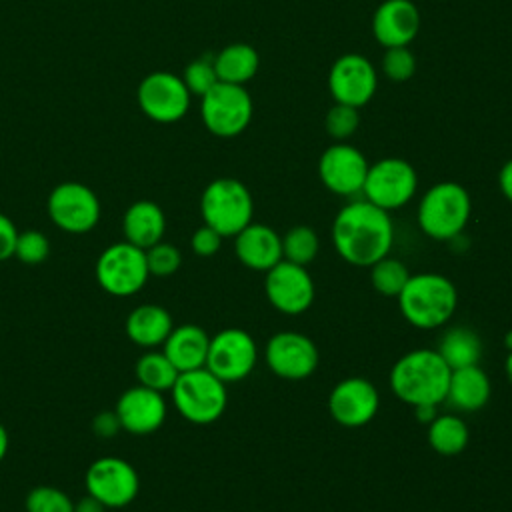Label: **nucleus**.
I'll list each match as a JSON object with an SVG mask.
<instances>
[{
    "instance_id": "1",
    "label": "nucleus",
    "mask_w": 512,
    "mask_h": 512,
    "mask_svg": "<svg viewBox=\"0 0 512 512\" xmlns=\"http://www.w3.org/2000/svg\"><path fill=\"white\" fill-rule=\"evenodd\" d=\"M332 242L348 264L370 268L388 256L394 242V226L386 210L368 200H354L336 214Z\"/></svg>"
},
{
    "instance_id": "2",
    "label": "nucleus",
    "mask_w": 512,
    "mask_h": 512,
    "mask_svg": "<svg viewBox=\"0 0 512 512\" xmlns=\"http://www.w3.org/2000/svg\"><path fill=\"white\" fill-rule=\"evenodd\" d=\"M450 368L436 350L418 348L400 356L390 370L392 392L410 406L446 400Z\"/></svg>"
},
{
    "instance_id": "3",
    "label": "nucleus",
    "mask_w": 512,
    "mask_h": 512,
    "mask_svg": "<svg viewBox=\"0 0 512 512\" xmlns=\"http://www.w3.org/2000/svg\"><path fill=\"white\" fill-rule=\"evenodd\" d=\"M402 316L416 328H438L446 324L458 306V292L452 280L426 272L410 276L398 294Z\"/></svg>"
},
{
    "instance_id": "4",
    "label": "nucleus",
    "mask_w": 512,
    "mask_h": 512,
    "mask_svg": "<svg viewBox=\"0 0 512 512\" xmlns=\"http://www.w3.org/2000/svg\"><path fill=\"white\" fill-rule=\"evenodd\" d=\"M470 196L456 182H440L426 190L418 206V226L434 240H452L468 224Z\"/></svg>"
},
{
    "instance_id": "5",
    "label": "nucleus",
    "mask_w": 512,
    "mask_h": 512,
    "mask_svg": "<svg viewBox=\"0 0 512 512\" xmlns=\"http://www.w3.org/2000/svg\"><path fill=\"white\" fill-rule=\"evenodd\" d=\"M200 212L204 224L214 228L222 238L236 236L252 222V194L236 178H216L202 192Z\"/></svg>"
},
{
    "instance_id": "6",
    "label": "nucleus",
    "mask_w": 512,
    "mask_h": 512,
    "mask_svg": "<svg viewBox=\"0 0 512 512\" xmlns=\"http://www.w3.org/2000/svg\"><path fill=\"white\" fill-rule=\"evenodd\" d=\"M170 394L180 416L192 424H210L218 420L228 402L226 384L206 366L180 372Z\"/></svg>"
},
{
    "instance_id": "7",
    "label": "nucleus",
    "mask_w": 512,
    "mask_h": 512,
    "mask_svg": "<svg viewBox=\"0 0 512 512\" xmlns=\"http://www.w3.org/2000/svg\"><path fill=\"white\" fill-rule=\"evenodd\" d=\"M146 252L126 240L110 244L96 260V280L112 296H132L148 282Z\"/></svg>"
},
{
    "instance_id": "8",
    "label": "nucleus",
    "mask_w": 512,
    "mask_h": 512,
    "mask_svg": "<svg viewBox=\"0 0 512 512\" xmlns=\"http://www.w3.org/2000/svg\"><path fill=\"white\" fill-rule=\"evenodd\" d=\"M200 98L202 122L212 134L232 138L248 128L252 120V98L244 86L218 80Z\"/></svg>"
},
{
    "instance_id": "9",
    "label": "nucleus",
    "mask_w": 512,
    "mask_h": 512,
    "mask_svg": "<svg viewBox=\"0 0 512 512\" xmlns=\"http://www.w3.org/2000/svg\"><path fill=\"white\" fill-rule=\"evenodd\" d=\"M84 484L86 492L106 508H124L138 496L140 478L128 460L102 456L88 466Z\"/></svg>"
},
{
    "instance_id": "10",
    "label": "nucleus",
    "mask_w": 512,
    "mask_h": 512,
    "mask_svg": "<svg viewBox=\"0 0 512 512\" xmlns=\"http://www.w3.org/2000/svg\"><path fill=\"white\" fill-rule=\"evenodd\" d=\"M418 178L414 168L402 158H382L368 166L362 186L364 200L390 212L402 208L416 192Z\"/></svg>"
},
{
    "instance_id": "11",
    "label": "nucleus",
    "mask_w": 512,
    "mask_h": 512,
    "mask_svg": "<svg viewBox=\"0 0 512 512\" xmlns=\"http://www.w3.org/2000/svg\"><path fill=\"white\" fill-rule=\"evenodd\" d=\"M258 348L242 328H224L210 338L206 368L224 384L244 380L256 366Z\"/></svg>"
},
{
    "instance_id": "12",
    "label": "nucleus",
    "mask_w": 512,
    "mask_h": 512,
    "mask_svg": "<svg viewBox=\"0 0 512 512\" xmlns=\"http://www.w3.org/2000/svg\"><path fill=\"white\" fill-rule=\"evenodd\" d=\"M52 222L68 234H86L100 220V200L80 182H62L48 196Z\"/></svg>"
},
{
    "instance_id": "13",
    "label": "nucleus",
    "mask_w": 512,
    "mask_h": 512,
    "mask_svg": "<svg viewBox=\"0 0 512 512\" xmlns=\"http://www.w3.org/2000/svg\"><path fill=\"white\" fill-rule=\"evenodd\" d=\"M190 90L184 80L172 72L148 74L136 92L140 110L156 122H176L190 108Z\"/></svg>"
},
{
    "instance_id": "14",
    "label": "nucleus",
    "mask_w": 512,
    "mask_h": 512,
    "mask_svg": "<svg viewBox=\"0 0 512 512\" xmlns=\"http://www.w3.org/2000/svg\"><path fill=\"white\" fill-rule=\"evenodd\" d=\"M264 292L270 304L284 314L296 316L306 312L314 302V280L306 266L280 260L266 272Z\"/></svg>"
},
{
    "instance_id": "15",
    "label": "nucleus",
    "mask_w": 512,
    "mask_h": 512,
    "mask_svg": "<svg viewBox=\"0 0 512 512\" xmlns=\"http://www.w3.org/2000/svg\"><path fill=\"white\" fill-rule=\"evenodd\" d=\"M266 364L284 380H304L318 366V348L300 332H278L266 344Z\"/></svg>"
},
{
    "instance_id": "16",
    "label": "nucleus",
    "mask_w": 512,
    "mask_h": 512,
    "mask_svg": "<svg viewBox=\"0 0 512 512\" xmlns=\"http://www.w3.org/2000/svg\"><path fill=\"white\" fill-rule=\"evenodd\" d=\"M380 406L376 386L362 378L350 376L338 382L328 396V410L332 418L346 428H360L368 424Z\"/></svg>"
},
{
    "instance_id": "17",
    "label": "nucleus",
    "mask_w": 512,
    "mask_h": 512,
    "mask_svg": "<svg viewBox=\"0 0 512 512\" xmlns=\"http://www.w3.org/2000/svg\"><path fill=\"white\" fill-rule=\"evenodd\" d=\"M328 88L338 104L360 108L376 92V70L368 58L344 54L330 68Z\"/></svg>"
},
{
    "instance_id": "18",
    "label": "nucleus",
    "mask_w": 512,
    "mask_h": 512,
    "mask_svg": "<svg viewBox=\"0 0 512 512\" xmlns=\"http://www.w3.org/2000/svg\"><path fill=\"white\" fill-rule=\"evenodd\" d=\"M318 174L322 184L340 196H352L362 192L368 162L360 150L350 144H334L326 148L318 162Z\"/></svg>"
},
{
    "instance_id": "19",
    "label": "nucleus",
    "mask_w": 512,
    "mask_h": 512,
    "mask_svg": "<svg viewBox=\"0 0 512 512\" xmlns=\"http://www.w3.org/2000/svg\"><path fill=\"white\" fill-rule=\"evenodd\" d=\"M114 412L122 430L144 436L164 424L168 408L162 392L136 384L120 394Z\"/></svg>"
},
{
    "instance_id": "20",
    "label": "nucleus",
    "mask_w": 512,
    "mask_h": 512,
    "mask_svg": "<svg viewBox=\"0 0 512 512\" xmlns=\"http://www.w3.org/2000/svg\"><path fill=\"white\" fill-rule=\"evenodd\" d=\"M420 28V14L410 0H384L372 18L374 38L386 46H408Z\"/></svg>"
},
{
    "instance_id": "21",
    "label": "nucleus",
    "mask_w": 512,
    "mask_h": 512,
    "mask_svg": "<svg viewBox=\"0 0 512 512\" xmlns=\"http://www.w3.org/2000/svg\"><path fill=\"white\" fill-rule=\"evenodd\" d=\"M234 250L238 260L252 270L268 272L276 266L282 254V238L278 232L266 224H248L234 236Z\"/></svg>"
},
{
    "instance_id": "22",
    "label": "nucleus",
    "mask_w": 512,
    "mask_h": 512,
    "mask_svg": "<svg viewBox=\"0 0 512 512\" xmlns=\"http://www.w3.org/2000/svg\"><path fill=\"white\" fill-rule=\"evenodd\" d=\"M210 336L196 324L174 326L162 344V352L178 372H188L206 366Z\"/></svg>"
},
{
    "instance_id": "23",
    "label": "nucleus",
    "mask_w": 512,
    "mask_h": 512,
    "mask_svg": "<svg viewBox=\"0 0 512 512\" xmlns=\"http://www.w3.org/2000/svg\"><path fill=\"white\" fill-rule=\"evenodd\" d=\"M166 230V216L152 200L134 202L122 218L124 240L146 250L162 240Z\"/></svg>"
},
{
    "instance_id": "24",
    "label": "nucleus",
    "mask_w": 512,
    "mask_h": 512,
    "mask_svg": "<svg viewBox=\"0 0 512 512\" xmlns=\"http://www.w3.org/2000/svg\"><path fill=\"white\" fill-rule=\"evenodd\" d=\"M446 400L460 412H476L490 400V380L486 372L474 364L450 372Z\"/></svg>"
},
{
    "instance_id": "25",
    "label": "nucleus",
    "mask_w": 512,
    "mask_h": 512,
    "mask_svg": "<svg viewBox=\"0 0 512 512\" xmlns=\"http://www.w3.org/2000/svg\"><path fill=\"white\" fill-rule=\"evenodd\" d=\"M172 328L170 312L158 304H140L126 318V336L146 350L162 346Z\"/></svg>"
},
{
    "instance_id": "26",
    "label": "nucleus",
    "mask_w": 512,
    "mask_h": 512,
    "mask_svg": "<svg viewBox=\"0 0 512 512\" xmlns=\"http://www.w3.org/2000/svg\"><path fill=\"white\" fill-rule=\"evenodd\" d=\"M436 352L442 356L450 370H456L478 364L482 356V342L472 328L454 326L440 336Z\"/></svg>"
},
{
    "instance_id": "27",
    "label": "nucleus",
    "mask_w": 512,
    "mask_h": 512,
    "mask_svg": "<svg viewBox=\"0 0 512 512\" xmlns=\"http://www.w3.org/2000/svg\"><path fill=\"white\" fill-rule=\"evenodd\" d=\"M260 58L258 52L250 44H230L222 48L214 58L216 76L220 82L244 86L248 80L254 78L258 70Z\"/></svg>"
},
{
    "instance_id": "28",
    "label": "nucleus",
    "mask_w": 512,
    "mask_h": 512,
    "mask_svg": "<svg viewBox=\"0 0 512 512\" xmlns=\"http://www.w3.org/2000/svg\"><path fill=\"white\" fill-rule=\"evenodd\" d=\"M470 432L462 418L454 414H438L428 424V442L430 446L444 456L460 454L468 444Z\"/></svg>"
},
{
    "instance_id": "29",
    "label": "nucleus",
    "mask_w": 512,
    "mask_h": 512,
    "mask_svg": "<svg viewBox=\"0 0 512 512\" xmlns=\"http://www.w3.org/2000/svg\"><path fill=\"white\" fill-rule=\"evenodd\" d=\"M134 374L140 386L152 388L156 392H168L172 390L180 372L174 368V364L168 360L164 352L152 348L136 360Z\"/></svg>"
},
{
    "instance_id": "30",
    "label": "nucleus",
    "mask_w": 512,
    "mask_h": 512,
    "mask_svg": "<svg viewBox=\"0 0 512 512\" xmlns=\"http://www.w3.org/2000/svg\"><path fill=\"white\" fill-rule=\"evenodd\" d=\"M410 276L412 274L408 272L404 262H400L398 258L384 256V258H380L378 262H374L370 266L372 286L384 296H396L398 298V294L402 292V288L406 286Z\"/></svg>"
},
{
    "instance_id": "31",
    "label": "nucleus",
    "mask_w": 512,
    "mask_h": 512,
    "mask_svg": "<svg viewBox=\"0 0 512 512\" xmlns=\"http://www.w3.org/2000/svg\"><path fill=\"white\" fill-rule=\"evenodd\" d=\"M320 248L318 234L310 226H294L282 238L284 260L306 266L310 264Z\"/></svg>"
},
{
    "instance_id": "32",
    "label": "nucleus",
    "mask_w": 512,
    "mask_h": 512,
    "mask_svg": "<svg viewBox=\"0 0 512 512\" xmlns=\"http://www.w3.org/2000/svg\"><path fill=\"white\" fill-rule=\"evenodd\" d=\"M26 512H74L72 498L56 486H36L26 494Z\"/></svg>"
},
{
    "instance_id": "33",
    "label": "nucleus",
    "mask_w": 512,
    "mask_h": 512,
    "mask_svg": "<svg viewBox=\"0 0 512 512\" xmlns=\"http://www.w3.org/2000/svg\"><path fill=\"white\" fill-rule=\"evenodd\" d=\"M50 254V242L40 230H24L18 232L14 256L28 266L42 264Z\"/></svg>"
},
{
    "instance_id": "34",
    "label": "nucleus",
    "mask_w": 512,
    "mask_h": 512,
    "mask_svg": "<svg viewBox=\"0 0 512 512\" xmlns=\"http://www.w3.org/2000/svg\"><path fill=\"white\" fill-rule=\"evenodd\" d=\"M146 264L148 272L154 276H170L174 274L182 264V254L176 246L168 242H156L154 246L146 248Z\"/></svg>"
},
{
    "instance_id": "35",
    "label": "nucleus",
    "mask_w": 512,
    "mask_h": 512,
    "mask_svg": "<svg viewBox=\"0 0 512 512\" xmlns=\"http://www.w3.org/2000/svg\"><path fill=\"white\" fill-rule=\"evenodd\" d=\"M360 124L358 108L348 104H334L326 114V132L336 140H346Z\"/></svg>"
},
{
    "instance_id": "36",
    "label": "nucleus",
    "mask_w": 512,
    "mask_h": 512,
    "mask_svg": "<svg viewBox=\"0 0 512 512\" xmlns=\"http://www.w3.org/2000/svg\"><path fill=\"white\" fill-rule=\"evenodd\" d=\"M382 70L384 74L394 80V82H404L412 78L416 70V60L414 54L406 46H392L386 48L384 58H382Z\"/></svg>"
},
{
    "instance_id": "37",
    "label": "nucleus",
    "mask_w": 512,
    "mask_h": 512,
    "mask_svg": "<svg viewBox=\"0 0 512 512\" xmlns=\"http://www.w3.org/2000/svg\"><path fill=\"white\" fill-rule=\"evenodd\" d=\"M186 88L190 90V94H196V96H204L216 82H218V76H216V68H214V60H206V58H198L194 62H190L184 70V76H182Z\"/></svg>"
},
{
    "instance_id": "38",
    "label": "nucleus",
    "mask_w": 512,
    "mask_h": 512,
    "mask_svg": "<svg viewBox=\"0 0 512 512\" xmlns=\"http://www.w3.org/2000/svg\"><path fill=\"white\" fill-rule=\"evenodd\" d=\"M220 244H222V236L214 228H210L206 224L200 226L192 234V238H190V246H192L194 254H198V256H212V254H216L220 250Z\"/></svg>"
},
{
    "instance_id": "39",
    "label": "nucleus",
    "mask_w": 512,
    "mask_h": 512,
    "mask_svg": "<svg viewBox=\"0 0 512 512\" xmlns=\"http://www.w3.org/2000/svg\"><path fill=\"white\" fill-rule=\"evenodd\" d=\"M16 238H18V230L14 222L0 212V260H8L10 256H14Z\"/></svg>"
},
{
    "instance_id": "40",
    "label": "nucleus",
    "mask_w": 512,
    "mask_h": 512,
    "mask_svg": "<svg viewBox=\"0 0 512 512\" xmlns=\"http://www.w3.org/2000/svg\"><path fill=\"white\" fill-rule=\"evenodd\" d=\"M92 430L98 434V436H102V438H110V436H114L118 430H122L120 428V422H118V416H116V412L112 410H106V412H100V414H96V418L92 420Z\"/></svg>"
},
{
    "instance_id": "41",
    "label": "nucleus",
    "mask_w": 512,
    "mask_h": 512,
    "mask_svg": "<svg viewBox=\"0 0 512 512\" xmlns=\"http://www.w3.org/2000/svg\"><path fill=\"white\" fill-rule=\"evenodd\" d=\"M498 184H500L502 194L512 202V160H508V162L502 166V170H500V174H498Z\"/></svg>"
},
{
    "instance_id": "42",
    "label": "nucleus",
    "mask_w": 512,
    "mask_h": 512,
    "mask_svg": "<svg viewBox=\"0 0 512 512\" xmlns=\"http://www.w3.org/2000/svg\"><path fill=\"white\" fill-rule=\"evenodd\" d=\"M74 512H106V506L100 504L94 496L86 494L78 502H74Z\"/></svg>"
},
{
    "instance_id": "43",
    "label": "nucleus",
    "mask_w": 512,
    "mask_h": 512,
    "mask_svg": "<svg viewBox=\"0 0 512 512\" xmlns=\"http://www.w3.org/2000/svg\"><path fill=\"white\" fill-rule=\"evenodd\" d=\"M436 406H438V404H420V406H414L416 420H418L420 424H430V422L438 416Z\"/></svg>"
},
{
    "instance_id": "44",
    "label": "nucleus",
    "mask_w": 512,
    "mask_h": 512,
    "mask_svg": "<svg viewBox=\"0 0 512 512\" xmlns=\"http://www.w3.org/2000/svg\"><path fill=\"white\" fill-rule=\"evenodd\" d=\"M6 452H8V432H6L4 424H0V462L4 460Z\"/></svg>"
},
{
    "instance_id": "45",
    "label": "nucleus",
    "mask_w": 512,
    "mask_h": 512,
    "mask_svg": "<svg viewBox=\"0 0 512 512\" xmlns=\"http://www.w3.org/2000/svg\"><path fill=\"white\" fill-rule=\"evenodd\" d=\"M504 370H506L508 380L512 382V350L508 352V356H506V360H504Z\"/></svg>"
},
{
    "instance_id": "46",
    "label": "nucleus",
    "mask_w": 512,
    "mask_h": 512,
    "mask_svg": "<svg viewBox=\"0 0 512 512\" xmlns=\"http://www.w3.org/2000/svg\"><path fill=\"white\" fill-rule=\"evenodd\" d=\"M504 346L508 348V352L512 350V328H510V330L504 334Z\"/></svg>"
}]
</instances>
